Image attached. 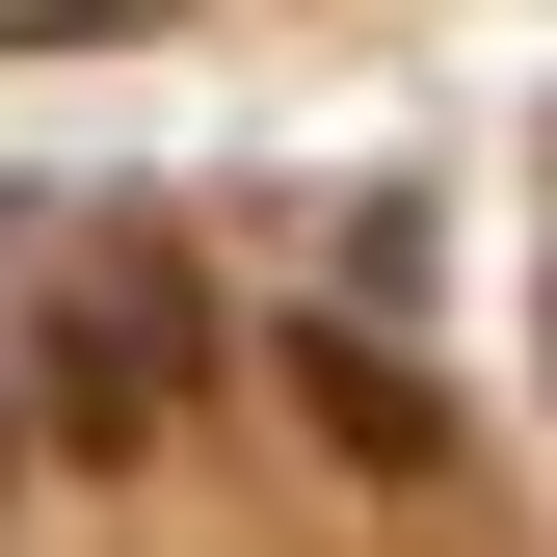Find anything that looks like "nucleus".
<instances>
[{"instance_id": "1", "label": "nucleus", "mask_w": 557, "mask_h": 557, "mask_svg": "<svg viewBox=\"0 0 557 557\" xmlns=\"http://www.w3.org/2000/svg\"><path fill=\"white\" fill-rule=\"evenodd\" d=\"M53 425H160V265H107V293H53Z\"/></svg>"}]
</instances>
